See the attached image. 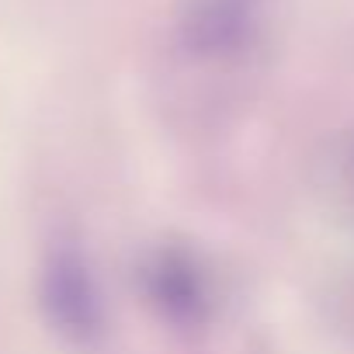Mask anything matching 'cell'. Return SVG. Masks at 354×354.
Returning a JSON list of instances; mask_svg holds the SVG:
<instances>
[{
	"label": "cell",
	"mask_w": 354,
	"mask_h": 354,
	"mask_svg": "<svg viewBox=\"0 0 354 354\" xmlns=\"http://www.w3.org/2000/svg\"><path fill=\"white\" fill-rule=\"evenodd\" d=\"M42 302L49 309V319L56 330H63L73 340H87L97 330V295L91 285L87 268L80 264L77 254L63 250L46 264L42 274Z\"/></svg>",
	"instance_id": "cell-1"
},
{
	"label": "cell",
	"mask_w": 354,
	"mask_h": 354,
	"mask_svg": "<svg viewBox=\"0 0 354 354\" xmlns=\"http://www.w3.org/2000/svg\"><path fill=\"white\" fill-rule=\"evenodd\" d=\"M264 0H192L188 8V42L198 53H233L240 49L261 15Z\"/></svg>",
	"instance_id": "cell-2"
}]
</instances>
